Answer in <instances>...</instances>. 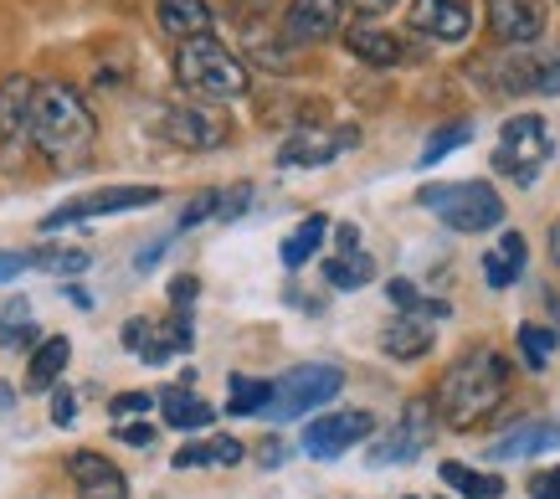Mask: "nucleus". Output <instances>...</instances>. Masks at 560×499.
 Here are the masks:
<instances>
[{
	"instance_id": "nucleus-1",
	"label": "nucleus",
	"mask_w": 560,
	"mask_h": 499,
	"mask_svg": "<svg viewBox=\"0 0 560 499\" xmlns=\"http://www.w3.org/2000/svg\"><path fill=\"white\" fill-rule=\"evenodd\" d=\"M93 139H98V124H93L78 88H68V83L32 88V144L57 171L83 165L93 155Z\"/></svg>"
},
{
	"instance_id": "nucleus-2",
	"label": "nucleus",
	"mask_w": 560,
	"mask_h": 499,
	"mask_svg": "<svg viewBox=\"0 0 560 499\" xmlns=\"http://www.w3.org/2000/svg\"><path fill=\"white\" fill-rule=\"evenodd\" d=\"M510 392V361L493 356V350H474L463 356L438 386V407L432 413L447 422V428H474L478 417H489Z\"/></svg>"
},
{
	"instance_id": "nucleus-3",
	"label": "nucleus",
	"mask_w": 560,
	"mask_h": 499,
	"mask_svg": "<svg viewBox=\"0 0 560 499\" xmlns=\"http://www.w3.org/2000/svg\"><path fill=\"white\" fill-rule=\"evenodd\" d=\"M175 78H180L186 93H201L211 104H226V98H242V93H247V68H242V57L226 53L217 36L180 42V53H175Z\"/></svg>"
},
{
	"instance_id": "nucleus-4",
	"label": "nucleus",
	"mask_w": 560,
	"mask_h": 499,
	"mask_svg": "<svg viewBox=\"0 0 560 499\" xmlns=\"http://www.w3.org/2000/svg\"><path fill=\"white\" fill-rule=\"evenodd\" d=\"M417 201L432 207L453 232H493L504 222V201L489 181H458V186H422Z\"/></svg>"
},
{
	"instance_id": "nucleus-5",
	"label": "nucleus",
	"mask_w": 560,
	"mask_h": 499,
	"mask_svg": "<svg viewBox=\"0 0 560 499\" xmlns=\"http://www.w3.org/2000/svg\"><path fill=\"white\" fill-rule=\"evenodd\" d=\"M345 386V371L340 365H324V361H308V365H293L283 381H272V402H268V422H293V417L314 413L324 402H335Z\"/></svg>"
},
{
	"instance_id": "nucleus-6",
	"label": "nucleus",
	"mask_w": 560,
	"mask_h": 499,
	"mask_svg": "<svg viewBox=\"0 0 560 499\" xmlns=\"http://www.w3.org/2000/svg\"><path fill=\"white\" fill-rule=\"evenodd\" d=\"M556 155V135H550V124L540 114H520V119L504 124V135H499V150H493V165L520 181V186H535V175L550 165Z\"/></svg>"
},
{
	"instance_id": "nucleus-7",
	"label": "nucleus",
	"mask_w": 560,
	"mask_h": 499,
	"mask_svg": "<svg viewBox=\"0 0 560 499\" xmlns=\"http://www.w3.org/2000/svg\"><path fill=\"white\" fill-rule=\"evenodd\" d=\"M160 190L154 186H103V190H88L68 207H57L42 222V232H57V227H72V222H88V217H108V211H135V207H154Z\"/></svg>"
},
{
	"instance_id": "nucleus-8",
	"label": "nucleus",
	"mask_w": 560,
	"mask_h": 499,
	"mask_svg": "<svg viewBox=\"0 0 560 499\" xmlns=\"http://www.w3.org/2000/svg\"><path fill=\"white\" fill-rule=\"evenodd\" d=\"M355 144H360V129H355V124H340V129H299V135L283 139L278 165H283V171H314V165L340 160L345 150H355Z\"/></svg>"
},
{
	"instance_id": "nucleus-9",
	"label": "nucleus",
	"mask_w": 560,
	"mask_h": 499,
	"mask_svg": "<svg viewBox=\"0 0 560 499\" xmlns=\"http://www.w3.org/2000/svg\"><path fill=\"white\" fill-rule=\"evenodd\" d=\"M32 78H5L0 83V165L11 171L21 150L32 144Z\"/></svg>"
},
{
	"instance_id": "nucleus-10",
	"label": "nucleus",
	"mask_w": 560,
	"mask_h": 499,
	"mask_svg": "<svg viewBox=\"0 0 560 499\" xmlns=\"http://www.w3.org/2000/svg\"><path fill=\"white\" fill-rule=\"evenodd\" d=\"M432 422H438L432 402H427V396H411L407 413H401V422L390 428V438L371 448V464L386 468V464H407V459H417V453L432 443Z\"/></svg>"
},
{
	"instance_id": "nucleus-11",
	"label": "nucleus",
	"mask_w": 560,
	"mask_h": 499,
	"mask_svg": "<svg viewBox=\"0 0 560 499\" xmlns=\"http://www.w3.org/2000/svg\"><path fill=\"white\" fill-rule=\"evenodd\" d=\"M371 432H375L371 413H329L304 428V453L308 459H340V453H350L355 443H365Z\"/></svg>"
},
{
	"instance_id": "nucleus-12",
	"label": "nucleus",
	"mask_w": 560,
	"mask_h": 499,
	"mask_svg": "<svg viewBox=\"0 0 560 499\" xmlns=\"http://www.w3.org/2000/svg\"><path fill=\"white\" fill-rule=\"evenodd\" d=\"M160 129H165V139L171 144H186V150H217V144H226V119H217L211 108H171L165 119H160Z\"/></svg>"
},
{
	"instance_id": "nucleus-13",
	"label": "nucleus",
	"mask_w": 560,
	"mask_h": 499,
	"mask_svg": "<svg viewBox=\"0 0 560 499\" xmlns=\"http://www.w3.org/2000/svg\"><path fill=\"white\" fill-rule=\"evenodd\" d=\"M340 5L345 0H293L289 11H283V32H289V42H299V47H308V42H329L345 21Z\"/></svg>"
},
{
	"instance_id": "nucleus-14",
	"label": "nucleus",
	"mask_w": 560,
	"mask_h": 499,
	"mask_svg": "<svg viewBox=\"0 0 560 499\" xmlns=\"http://www.w3.org/2000/svg\"><path fill=\"white\" fill-rule=\"evenodd\" d=\"M411 26L432 36V42H463L474 32V11H468V0H417L411 5Z\"/></svg>"
},
{
	"instance_id": "nucleus-15",
	"label": "nucleus",
	"mask_w": 560,
	"mask_h": 499,
	"mask_svg": "<svg viewBox=\"0 0 560 499\" xmlns=\"http://www.w3.org/2000/svg\"><path fill=\"white\" fill-rule=\"evenodd\" d=\"M68 474H72V484H78V499H129V479H124L103 453H88V448L72 453Z\"/></svg>"
},
{
	"instance_id": "nucleus-16",
	"label": "nucleus",
	"mask_w": 560,
	"mask_h": 499,
	"mask_svg": "<svg viewBox=\"0 0 560 499\" xmlns=\"http://www.w3.org/2000/svg\"><path fill=\"white\" fill-rule=\"evenodd\" d=\"M489 26L499 42L525 47V42H535L545 32V11L540 0H489Z\"/></svg>"
},
{
	"instance_id": "nucleus-17",
	"label": "nucleus",
	"mask_w": 560,
	"mask_h": 499,
	"mask_svg": "<svg viewBox=\"0 0 560 499\" xmlns=\"http://www.w3.org/2000/svg\"><path fill=\"white\" fill-rule=\"evenodd\" d=\"M560 448V428L556 422H525V428H514L510 438H499L489 443V464H514V459H535V453H556Z\"/></svg>"
},
{
	"instance_id": "nucleus-18",
	"label": "nucleus",
	"mask_w": 560,
	"mask_h": 499,
	"mask_svg": "<svg viewBox=\"0 0 560 499\" xmlns=\"http://www.w3.org/2000/svg\"><path fill=\"white\" fill-rule=\"evenodd\" d=\"M160 26L180 42H196V36H211L217 26V11L206 0H160Z\"/></svg>"
},
{
	"instance_id": "nucleus-19",
	"label": "nucleus",
	"mask_w": 560,
	"mask_h": 499,
	"mask_svg": "<svg viewBox=\"0 0 560 499\" xmlns=\"http://www.w3.org/2000/svg\"><path fill=\"white\" fill-rule=\"evenodd\" d=\"M160 413H165V422H171L175 432H201L217 422V407L201 402L190 386H171V392L160 396Z\"/></svg>"
},
{
	"instance_id": "nucleus-20",
	"label": "nucleus",
	"mask_w": 560,
	"mask_h": 499,
	"mask_svg": "<svg viewBox=\"0 0 560 499\" xmlns=\"http://www.w3.org/2000/svg\"><path fill=\"white\" fill-rule=\"evenodd\" d=\"M345 47H350L360 62H371V68H396V62H401V53H407L396 36L375 32V26H350V32H345Z\"/></svg>"
},
{
	"instance_id": "nucleus-21",
	"label": "nucleus",
	"mask_w": 560,
	"mask_h": 499,
	"mask_svg": "<svg viewBox=\"0 0 560 499\" xmlns=\"http://www.w3.org/2000/svg\"><path fill=\"white\" fill-rule=\"evenodd\" d=\"M68 361H72V345L62 340V335L42 340L32 350V365H26V386H32V392H51V386H57V376L68 371Z\"/></svg>"
},
{
	"instance_id": "nucleus-22",
	"label": "nucleus",
	"mask_w": 560,
	"mask_h": 499,
	"mask_svg": "<svg viewBox=\"0 0 560 499\" xmlns=\"http://www.w3.org/2000/svg\"><path fill=\"white\" fill-rule=\"evenodd\" d=\"M386 356H396V361H417V356H427L432 350V329H427L422 314H401V320H390L386 325Z\"/></svg>"
},
{
	"instance_id": "nucleus-23",
	"label": "nucleus",
	"mask_w": 560,
	"mask_h": 499,
	"mask_svg": "<svg viewBox=\"0 0 560 499\" xmlns=\"http://www.w3.org/2000/svg\"><path fill=\"white\" fill-rule=\"evenodd\" d=\"M242 453L247 448L237 443V438H206V443H186L180 453H175V468H232L242 464Z\"/></svg>"
},
{
	"instance_id": "nucleus-24",
	"label": "nucleus",
	"mask_w": 560,
	"mask_h": 499,
	"mask_svg": "<svg viewBox=\"0 0 560 499\" xmlns=\"http://www.w3.org/2000/svg\"><path fill=\"white\" fill-rule=\"evenodd\" d=\"M520 274H525V237H520V232H504L499 253L483 258V278H489L493 289H510Z\"/></svg>"
},
{
	"instance_id": "nucleus-25",
	"label": "nucleus",
	"mask_w": 560,
	"mask_h": 499,
	"mask_svg": "<svg viewBox=\"0 0 560 499\" xmlns=\"http://www.w3.org/2000/svg\"><path fill=\"white\" fill-rule=\"evenodd\" d=\"M324 232H329V222H324V217H304V222L283 237V263H289V268H304V263L319 253Z\"/></svg>"
},
{
	"instance_id": "nucleus-26",
	"label": "nucleus",
	"mask_w": 560,
	"mask_h": 499,
	"mask_svg": "<svg viewBox=\"0 0 560 499\" xmlns=\"http://www.w3.org/2000/svg\"><path fill=\"white\" fill-rule=\"evenodd\" d=\"M442 479L453 484L463 499H499L504 495V479L499 474H478L468 464H442Z\"/></svg>"
},
{
	"instance_id": "nucleus-27",
	"label": "nucleus",
	"mask_w": 560,
	"mask_h": 499,
	"mask_svg": "<svg viewBox=\"0 0 560 499\" xmlns=\"http://www.w3.org/2000/svg\"><path fill=\"white\" fill-rule=\"evenodd\" d=\"M268 402H272V381H257V376H232V396H226V413H232V417L268 413Z\"/></svg>"
},
{
	"instance_id": "nucleus-28",
	"label": "nucleus",
	"mask_w": 560,
	"mask_h": 499,
	"mask_svg": "<svg viewBox=\"0 0 560 499\" xmlns=\"http://www.w3.org/2000/svg\"><path fill=\"white\" fill-rule=\"evenodd\" d=\"M324 278H329L335 289H365V283L375 278V263L355 247V253H340V258L324 263Z\"/></svg>"
},
{
	"instance_id": "nucleus-29",
	"label": "nucleus",
	"mask_w": 560,
	"mask_h": 499,
	"mask_svg": "<svg viewBox=\"0 0 560 499\" xmlns=\"http://www.w3.org/2000/svg\"><path fill=\"white\" fill-rule=\"evenodd\" d=\"M556 345H560L556 329H545V325H520V356H525L529 371H545V365H550V356H556Z\"/></svg>"
},
{
	"instance_id": "nucleus-30",
	"label": "nucleus",
	"mask_w": 560,
	"mask_h": 499,
	"mask_svg": "<svg viewBox=\"0 0 560 499\" xmlns=\"http://www.w3.org/2000/svg\"><path fill=\"white\" fill-rule=\"evenodd\" d=\"M468 139H474V124H447V129H438V135L427 139V150L422 155H417V165H438L442 155H453V150H458V144H468Z\"/></svg>"
},
{
	"instance_id": "nucleus-31",
	"label": "nucleus",
	"mask_w": 560,
	"mask_h": 499,
	"mask_svg": "<svg viewBox=\"0 0 560 499\" xmlns=\"http://www.w3.org/2000/svg\"><path fill=\"white\" fill-rule=\"evenodd\" d=\"M32 340H36V325H32V314H26V304H11L5 320H0V345L21 350V345H32Z\"/></svg>"
},
{
	"instance_id": "nucleus-32",
	"label": "nucleus",
	"mask_w": 560,
	"mask_h": 499,
	"mask_svg": "<svg viewBox=\"0 0 560 499\" xmlns=\"http://www.w3.org/2000/svg\"><path fill=\"white\" fill-rule=\"evenodd\" d=\"M32 263L36 268H47V274H83L93 258H88L83 247H62V253H36Z\"/></svg>"
},
{
	"instance_id": "nucleus-33",
	"label": "nucleus",
	"mask_w": 560,
	"mask_h": 499,
	"mask_svg": "<svg viewBox=\"0 0 560 499\" xmlns=\"http://www.w3.org/2000/svg\"><path fill=\"white\" fill-rule=\"evenodd\" d=\"M247 201H253V186H237V190H226V196H217V222H237L242 211H247Z\"/></svg>"
},
{
	"instance_id": "nucleus-34",
	"label": "nucleus",
	"mask_w": 560,
	"mask_h": 499,
	"mask_svg": "<svg viewBox=\"0 0 560 499\" xmlns=\"http://www.w3.org/2000/svg\"><path fill=\"white\" fill-rule=\"evenodd\" d=\"M217 196H221V190H201V196H196V201L186 207V217H180V232H190V227H201L206 217H217Z\"/></svg>"
},
{
	"instance_id": "nucleus-35",
	"label": "nucleus",
	"mask_w": 560,
	"mask_h": 499,
	"mask_svg": "<svg viewBox=\"0 0 560 499\" xmlns=\"http://www.w3.org/2000/svg\"><path fill=\"white\" fill-rule=\"evenodd\" d=\"M150 407H154V396H150V392H124V396H114V402H108V413L119 417V422H124V417L150 413Z\"/></svg>"
},
{
	"instance_id": "nucleus-36",
	"label": "nucleus",
	"mask_w": 560,
	"mask_h": 499,
	"mask_svg": "<svg viewBox=\"0 0 560 499\" xmlns=\"http://www.w3.org/2000/svg\"><path fill=\"white\" fill-rule=\"evenodd\" d=\"M150 340H154V320H129V325H124V350L144 356V345Z\"/></svg>"
},
{
	"instance_id": "nucleus-37",
	"label": "nucleus",
	"mask_w": 560,
	"mask_h": 499,
	"mask_svg": "<svg viewBox=\"0 0 560 499\" xmlns=\"http://www.w3.org/2000/svg\"><path fill=\"white\" fill-rule=\"evenodd\" d=\"M529 499H560V468H540L529 479Z\"/></svg>"
},
{
	"instance_id": "nucleus-38",
	"label": "nucleus",
	"mask_w": 560,
	"mask_h": 499,
	"mask_svg": "<svg viewBox=\"0 0 560 499\" xmlns=\"http://www.w3.org/2000/svg\"><path fill=\"white\" fill-rule=\"evenodd\" d=\"M196 289H201V283H196V278H175L171 283V299H175V314H190V304H196Z\"/></svg>"
},
{
	"instance_id": "nucleus-39",
	"label": "nucleus",
	"mask_w": 560,
	"mask_h": 499,
	"mask_svg": "<svg viewBox=\"0 0 560 499\" xmlns=\"http://www.w3.org/2000/svg\"><path fill=\"white\" fill-rule=\"evenodd\" d=\"M72 417H78V396H72L68 386H62V392H51V422H62V428H68Z\"/></svg>"
},
{
	"instance_id": "nucleus-40",
	"label": "nucleus",
	"mask_w": 560,
	"mask_h": 499,
	"mask_svg": "<svg viewBox=\"0 0 560 499\" xmlns=\"http://www.w3.org/2000/svg\"><path fill=\"white\" fill-rule=\"evenodd\" d=\"M535 93H550V98L560 93V53L550 57V62H545L540 72H535Z\"/></svg>"
},
{
	"instance_id": "nucleus-41",
	"label": "nucleus",
	"mask_w": 560,
	"mask_h": 499,
	"mask_svg": "<svg viewBox=\"0 0 560 499\" xmlns=\"http://www.w3.org/2000/svg\"><path fill=\"white\" fill-rule=\"evenodd\" d=\"M114 432H119V443H129V448H150L154 443V428H150V422H144V428H139V422H119Z\"/></svg>"
},
{
	"instance_id": "nucleus-42",
	"label": "nucleus",
	"mask_w": 560,
	"mask_h": 499,
	"mask_svg": "<svg viewBox=\"0 0 560 499\" xmlns=\"http://www.w3.org/2000/svg\"><path fill=\"white\" fill-rule=\"evenodd\" d=\"M21 268H32V258H26V253H0V283H11Z\"/></svg>"
},
{
	"instance_id": "nucleus-43",
	"label": "nucleus",
	"mask_w": 560,
	"mask_h": 499,
	"mask_svg": "<svg viewBox=\"0 0 560 499\" xmlns=\"http://www.w3.org/2000/svg\"><path fill=\"white\" fill-rule=\"evenodd\" d=\"M283 453H289V448L278 443V438H268V443L257 448V459H262V468H278V464H283Z\"/></svg>"
},
{
	"instance_id": "nucleus-44",
	"label": "nucleus",
	"mask_w": 560,
	"mask_h": 499,
	"mask_svg": "<svg viewBox=\"0 0 560 499\" xmlns=\"http://www.w3.org/2000/svg\"><path fill=\"white\" fill-rule=\"evenodd\" d=\"M360 247V232L355 227H340V253H355Z\"/></svg>"
},
{
	"instance_id": "nucleus-45",
	"label": "nucleus",
	"mask_w": 560,
	"mask_h": 499,
	"mask_svg": "<svg viewBox=\"0 0 560 499\" xmlns=\"http://www.w3.org/2000/svg\"><path fill=\"white\" fill-rule=\"evenodd\" d=\"M68 299L78 304V310H93V293H83V289H68Z\"/></svg>"
},
{
	"instance_id": "nucleus-46",
	"label": "nucleus",
	"mask_w": 560,
	"mask_h": 499,
	"mask_svg": "<svg viewBox=\"0 0 560 499\" xmlns=\"http://www.w3.org/2000/svg\"><path fill=\"white\" fill-rule=\"evenodd\" d=\"M360 11H390V5H396V0H355Z\"/></svg>"
},
{
	"instance_id": "nucleus-47",
	"label": "nucleus",
	"mask_w": 560,
	"mask_h": 499,
	"mask_svg": "<svg viewBox=\"0 0 560 499\" xmlns=\"http://www.w3.org/2000/svg\"><path fill=\"white\" fill-rule=\"evenodd\" d=\"M550 258H556V263H560V222H556V227H550Z\"/></svg>"
},
{
	"instance_id": "nucleus-48",
	"label": "nucleus",
	"mask_w": 560,
	"mask_h": 499,
	"mask_svg": "<svg viewBox=\"0 0 560 499\" xmlns=\"http://www.w3.org/2000/svg\"><path fill=\"white\" fill-rule=\"evenodd\" d=\"M550 310H556V325H560V304H556V299H550Z\"/></svg>"
}]
</instances>
